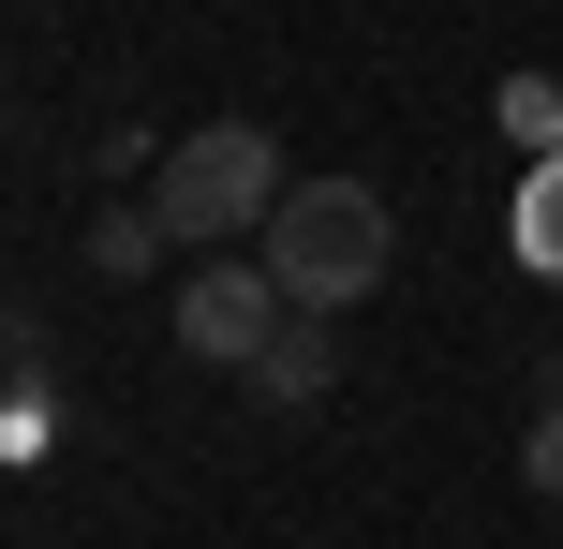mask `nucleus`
Here are the masks:
<instances>
[{
	"label": "nucleus",
	"instance_id": "1",
	"mask_svg": "<svg viewBox=\"0 0 563 549\" xmlns=\"http://www.w3.org/2000/svg\"><path fill=\"white\" fill-rule=\"evenodd\" d=\"M253 253H267V283L297 297V312H356V297L400 267V223H386V194H371V178H297V194L267 208Z\"/></svg>",
	"mask_w": 563,
	"mask_h": 549
},
{
	"label": "nucleus",
	"instance_id": "2",
	"mask_svg": "<svg viewBox=\"0 0 563 549\" xmlns=\"http://www.w3.org/2000/svg\"><path fill=\"white\" fill-rule=\"evenodd\" d=\"M297 194L282 178V149H267V119H194V134L148 164V208H164V238H267V208Z\"/></svg>",
	"mask_w": 563,
	"mask_h": 549
},
{
	"label": "nucleus",
	"instance_id": "3",
	"mask_svg": "<svg viewBox=\"0 0 563 549\" xmlns=\"http://www.w3.org/2000/svg\"><path fill=\"white\" fill-rule=\"evenodd\" d=\"M282 312H297V297L267 283V253H208L194 283H178V356H208V372H253Z\"/></svg>",
	"mask_w": 563,
	"mask_h": 549
},
{
	"label": "nucleus",
	"instance_id": "4",
	"mask_svg": "<svg viewBox=\"0 0 563 549\" xmlns=\"http://www.w3.org/2000/svg\"><path fill=\"white\" fill-rule=\"evenodd\" d=\"M327 327H341V312H282V327H267V356H253L238 386H253V402H282V416L327 402V386H341V342H327Z\"/></svg>",
	"mask_w": 563,
	"mask_h": 549
},
{
	"label": "nucleus",
	"instance_id": "5",
	"mask_svg": "<svg viewBox=\"0 0 563 549\" xmlns=\"http://www.w3.org/2000/svg\"><path fill=\"white\" fill-rule=\"evenodd\" d=\"M505 253L534 267V283H563V149H549L534 178H519V223H505Z\"/></svg>",
	"mask_w": 563,
	"mask_h": 549
},
{
	"label": "nucleus",
	"instance_id": "6",
	"mask_svg": "<svg viewBox=\"0 0 563 549\" xmlns=\"http://www.w3.org/2000/svg\"><path fill=\"white\" fill-rule=\"evenodd\" d=\"M89 267H104V283H148V267H164V208H89Z\"/></svg>",
	"mask_w": 563,
	"mask_h": 549
},
{
	"label": "nucleus",
	"instance_id": "7",
	"mask_svg": "<svg viewBox=\"0 0 563 549\" xmlns=\"http://www.w3.org/2000/svg\"><path fill=\"white\" fill-rule=\"evenodd\" d=\"M489 119H505V134L534 149V164L563 149V89H549V75H505V89H489Z\"/></svg>",
	"mask_w": 563,
	"mask_h": 549
},
{
	"label": "nucleus",
	"instance_id": "8",
	"mask_svg": "<svg viewBox=\"0 0 563 549\" xmlns=\"http://www.w3.org/2000/svg\"><path fill=\"white\" fill-rule=\"evenodd\" d=\"M519 475H534V491H549V505H563V402H549V416H534V446H519Z\"/></svg>",
	"mask_w": 563,
	"mask_h": 549
}]
</instances>
